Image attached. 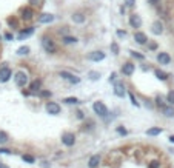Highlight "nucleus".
Listing matches in <instances>:
<instances>
[{
    "mask_svg": "<svg viewBox=\"0 0 174 168\" xmlns=\"http://www.w3.org/2000/svg\"><path fill=\"white\" fill-rule=\"evenodd\" d=\"M42 45H43V49L46 51V53H49V54H54L56 49H57L54 40H51V39H48V37H43V39H42Z\"/></svg>",
    "mask_w": 174,
    "mask_h": 168,
    "instance_id": "f257e3e1",
    "label": "nucleus"
},
{
    "mask_svg": "<svg viewBox=\"0 0 174 168\" xmlns=\"http://www.w3.org/2000/svg\"><path fill=\"white\" fill-rule=\"evenodd\" d=\"M92 110L96 111V114H99L100 117H106V114H108V108L105 107L103 102H94V105H92Z\"/></svg>",
    "mask_w": 174,
    "mask_h": 168,
    "instance_id": "f03ea898",
    "label": "nucleus"
},
{
    "mask_svg": "<svg viewBox=\"0 0 174 168\" xmlns=\"http://www.w3.org/2000/svg\"><path fill=\"white\" fill-rule=\"evenodd\" d=\"M14 80H16L17 86L23 88L26 83H28V74H26V73H23V71H19V73H16V77H14Z\"/></svg>",
    "mask_w": 174,
    "mask_h": 168,
    "instance_id": "7ed1b4c3",
    "label": "nucleus"
},
{
    "mask_svg": "<svg viewBox=\"0 0 174 168\" xmlns=\"http://www.w3.org/2000/svg\"><path fill=\"white\" fill-rule=\"evenodd\" d=\"M62 142H63V145H66V147H73L74 142H76V136L73 133H65L62 136Z\"/></svg>",
    "mask_w": 174,
    "mask_h": 168,
    "instance_id": "20e7f679",
    "label": "nucleus"
},
{
    "mask_svg": "<svg viewBox=\"0 0 174 168\" xmlns=\"http://www.w3.org/2000/svg\"><path fill=\"white\" fill-rule=\"evenodd\" d=\"M46 111L49 114H52V116H56V114L60 113V105H59V103H56V102H48L46 103Z\"/></svg>",
    "mask_w": 174,
    "mask_h": 168,
    "instance_id": "39448f33",
    "label": "nucleus"
},
{
    "mask_svg": "<svg viewBox=\"0 0 174 168\" xmlns=\"http://www.w3.org/2000/svg\"><path fill=\"white\" fill-rule=\"evenodd\" d=\"M11 76H12V73L8 67L0 68V82H8L11 79Z\"/></svg>",
    "mask_w": 174,
    "mask_h": 168,
    "instance_id": "423d86ee",
    "label": "nucleus"
},
{
    "mask_svg": "<svg viewBox=\"0 0 174 168\" xmlns=\"http://www.w3.org/2000/svg\"><path fill=\"white\" fill-rule=\"evenodd\" d=\"M151 33H153V34H156V36L162 34V33H163V23L160 22V20L154 22V23H153V26H151Z\"/></svg>",
    "mask_w": 174,
    "mask_h": 168,
    "instance_id": "0eeeda50",
    "label": "nucleus"
},
{
    "mask_svg": "<svg viewBox=\"0 0 174 168\" xmlns=\"http://www.w3.org/2000/svg\"><path fill=\"white\" fill-rule=\"evenodd\" d=\"M88 59L92 60V62H100V60L105 59V53H102V51H92V53L88 56Z\"/></svg>",
    "mask_w": 174,
    "mask_h": 168,
    "instance_id": "6e6552de",
    "label": "nucleus"
},
{
    "mask_svg": "<svg viewBox=\"0 0 174 168\" xmlns=\"http://www.w3.org/2000/svg\"><path fill=\"white\" fill-rule=\"evenodd\" d=\"M114 94H116L117 97H123V96H125V85H123L122 82H117V83L114 85Z\"/></svg>",
    "mask_w": 174,
    "mask_h": 168,
    "instance_id": "1a4fd4ad",
    "label": "nucleus"
},
{
    "mask_svg": "<svg viewBox=\"0 0 174 168\" xmlns=\"http://www.w3.org/2000/svg\"><path fill=\"white\" fill-rule=\"evenodd\" d=\"M129 23H131L132 28H140V26H142V19H140V16L132 14V16L129 17Z\"/></svg>",
    "mask_w": 174,
    "mask_h": 168,
    "instance_id": "9d476101",
    "label": "nucleus"
},
{
    "mask_svg": "<svg viewBox=\"0 0 174 168\" xmlns=\"http://www.w3.org/2000/svg\"><path fill=\"white\" fill-rule=\"evenodd\" d=\"M60 77H63V79H66V80L71 82V83H79V82H80L79 77H76V76H73V74H70V73H66V71H62V73H60Z\"/></svg>",
    "mask_w": 174,
    "mask_h": 168,
    "instance_id": "9b49d317",
    "label": "nucleus"
},
{
    "mask_svg": "<svg viewBox=\"0 0 174 168\" xmlns=\"http://www.w3.org/2000/svg\"><path fill=\"white\" fill-rule=\"evenodd\" d=\"M157 60L162 63V65H168V63L171 62V57H169L166 53H159V54H157Z\"/></svg>",
    "mask_w": 174,
    "mask_h": 168,
    "instance_id": "f8f14e48",
    "label": "nucleus"
},
{
    "mask_svg": "<svg viewBox=\"0 0 174 168\" xmlns=\"http://www.w3.org/2000/svg\"><path fill=\"white\" fill-rule=\"evenodd\" d=\"M99 163H100V156H99V154H94V156H91V159L88 162V166L89 168H97Z\"/></svg>",
    "mask_w": 174,
    "mask_h": 168,
    "instance_id": "ddd939ff",
    "label": "nucleus"
},
{
    "mask_svg": "<svg viewBox=\"0 0 174 168\" xmlns=\"http://www.w3.org/2000/svg\"><path fill=\"white\" fill-rule=\"evenodd\" d=\"M122 73L125 76H131L132 73H134V65H132V63H125V65L122 67Z\"/></svg>",
    "mask_w": 174,
    "mask_h": 168,
    "instance_id": "4468645a",
    "label": "nucleus"
},
{
    "mask_svg": "<svg viewBox=\"0 0 174 168\" xmlns=\"http://www.w3.org/2000/svg\"><path fill=\"white\" fill-rule=\"evenodd\" d=\"M52 20H54V16H52V14H42L39 17L40 23H51Z\"/></svg>",
    "mask_w": 174,
    "mask_h": 168,
    "instance_id": "2eb2a0df",
    "label": "nucleus"
},
{
    "mask_svg": "<svg viewBox=\"0 0 174 168\" xmlns=\"http://www.w3.org/2000/svg\"><path fill=\"white\" fill-rule=\"evenodd\" d=\"M134 40H136L139 45H143V43L146 42V36H145L143 33H136V34H134Z\"/></svg>",
    "mask_w": 174,
    "mask_h": 168,
    "instance_id": "dca6fc26",
    "label": "nucleus"
},
{
    "mask_svg": "<svg viewBox=\"0 0 174 168\" xmlns=\"http://www.w3.org/2000/svg\"><path fill=\"white\" fill-rule=\"evenodd\" d=\"M33 33H34V28H28V30L20 31V34H19V40H23V39H26L28 36H31Z\"/></svg>",
    "mask_w": 174,
    "mask_h": 168,
    "instance_id": "f3484780",
    "label": "nucleus"
},
{
    "mask_svg": "<svg viewBox=\"0 0 174 168\" xmlns=\"http://www.w3.org/2000/svg\"><path fill=\"white\" fill-rule=\"evenodd\" d=\"M162 113L166 116V117H174V108H172V107L165 105V107L162 108Z\"/></svg>",
    "mask_w": 174,
    "mask_h": 168,
    "instance_id": "a211bd4d",
    "label": "nucleus"
},
{
    "mask_svg": "<svg viewBox=\"0 0 174 168\" xmlns=\"http://www.w3.org/2000/svg\"><path fill=\"white\" fill-rule=\"evenodd\" d=\"M73 20H74L76 23H83V22H85V16L80 14V12H77V14H73Z\"/></svg>",
    "mask_w": 174,
    "mask_h": 168,
    "instance_id": "6ab92c4d",
    "label": "nucleus"
},
{
    "mask_svg": "<svg viewBox=\"0 0 174 168\" xmlns=\"http://www.w3.org/2000/svg\"><path fill=\"white\" fill-rule=\"evenodd\" d=\"M156 77H157V79H160V80H166L168 79V74L166 73H163V71H160V70H156Z\"/></svg>",
    "mask_w": 174,
    "mask_h": 168,
    "instance_id": "aec40b11",
    "label": "nucleus"
},
{
    "mask_svg": "<svg viewBox=\"0 0 174 168\" xmlns=\"http://www.w3.org/2000/svg\"><path fill=\"white\" fill-rule=\"evenodd\" d=\"M160 133H162V128H150V130L146 131L148 136H159Z\"/></svg>",
    "mask_w": 174,
    "mask_h": 168,
    "instance_id": "412c9836",
    "label": "nucleus"
},
{
    "mask_svg": "<svg viewBox=\"0 0 174 168\" xmlns=\"http://www.w3.org/2000/svg\"><path fill=\"white\" fill-rule=\"evenodd\" d=\"M22 17L25 19V20H30L31 17H33V9H30V8H26V9H23V12H22Z\"/></svg>",
    "mask_w": 174,
    "mask_h": 168,
    "instance_id": "4be33fe9",
    "label": "nucleus"
},
{
    "mask_svg": "<svg viewBox=\"0 0 174 168\" xmlns=\"http://www.w3.org/2000/svg\"><path fill=\"white\" fill-rule=\"evenodd\" d=\"M62 40H63V43L70 45V43H76V42H77V39H76V37H70V36H65Z\"/></svg>",
    "mask_w": 174,
    "mask_h": 168,
    "instance_id": "5701e85b",
    "label": "nucleus"
},
{
    "mask_svg": "<svg viewBox=\"0 0 174 168\" xmlns=\"http://www.w3.org/2000/svg\"><path fill=\"white\" fill-rule=\"evenodd\" d=\"M28 53H30V48H28V46H22V48L17 49V54H19V56H26Z\"/></svg>",
    "mask_w": 174,
    "mask_h": 168,
    "instance_id": "b1692460",
    "label": "nucleus"
},
{
    "mask_svg": "<svg viewBox=\"0 0 174 168\" xmlns=\"http://www.w3.org/2000/svg\"><path fill=\"white\" fill-rule=\"evenodd\" d=\"M40 86H42V82H40V80H34L31 83V89H33V91H39Z\"/></svg>",
    "mask_w": 174,
    "mask_h": 168,
    "instance_id": "393cba45",
    "label": "nucleus"
},
{
    "mask_svg": "<svg viewBox=\"0 0 174 168\" xmlns=\"http://www.w3.org/2000/svg\"><path fill=\"white\" fill-rule=\"evenodd\" d=\"M89 79L91 80H97V79H100V73H97V71H89Z\"/></svg>",
    "mask_w": 174,
    "mask_h": 168,
    "instance_id": "a878e982",
    "label": "nucleus"
},
{
    "mask_svg": "<svg viewBox=\"0 0 174 168\" xmlns=\"http://www.w3.org/2000/svg\"><path fill=\"white\" fill-rule=\"evenodd\" d=\"M6 142H8V134L5 131H0V145L6 144Z\"/></svg>",
    "mask_w": 174,
    "mask_h": 168,
    "instance_id": "bb28decb",
    "label": "nucleus"
},
{
    "mask_svg": "<svg viewBox=\"0 0 174 168\" xmlns=\"http://www.w3.org/2000/svg\"><path fill=\"white\" fill-rule=\"evenodd\" d=\"M63 102L68 103V105H73V103H79V99H76V97H66Z\"/></svg>",
    "mask_w": 174,
    "mask_h": 168,
    "instance_id": "cd10ccee",
    "label": "nucleus"
},
{
    "mask_svg": "<svg viewBox=\"0 0 174 168\" xmlns=\"http://www.w3.org/2000/svg\"><path fill=\"white\" fill-rule=\"evenodd\" d=\"M166 100L169 102V105H171V107L174 105V91H169V93H168V96H166Z\"/></svg>",
    "mask_w": 174,
    "mask_h": 168,
    "instance_id": "c85d7f7f",
    "label": "nucleus"
},
{
    "mask_svg": "<svg viewBox=\"0 0 174 168\" xmlns=\"http://www.w3.org/2000/svg\"><path fill=\"white\" fill-rule=\"evenodd\" d=\"M22 159H23L25 162H28V163H33V162H34V157H33V156H30V154H25V156H23Z\"/></svg>",
    "mask_w": 174,
    "mask_h": 168,
    "instance_id": "c756f323",
    "label": "nucleus"
},
{
    "mask_svg": "<svg viewBox=\"0 0 174 168\" xmlns=\"http://www.w3.org/2000/svg\"><path fill=\"white\" fill-rule=\"evenodd\" d=\"M134 3H136V0H125V6L126 8H132Z\"/></svg>",
    "mask_w": 174,
    "mask_h": 168,
    "instance_id": "7c9ffc66",
    "label": "nucleus"
},
{
    "mask_svg": "<svg viewBox=\"0 0 174 168\" xmlns=\"http://www.w3.org/2000/svg\"><path fill=\"white\" fill-rule=\"evenodd\" d=\"M156 102H157V105H159V107H162V108L165 107V103H163V99H162V97H160V96H159V97L156 99Z\"/></svg>",
    "mask_w": 174,
    "mask_h": 168,
    "instance_id": "2f4dec72",
    "label": "nucleus"
},
{
    "mask_svg": "<svg viewBox=\"0 0 174 168\" xmlns=\"http://www.w3.org/2000/svg\"><path fill=\"white\" fill-rule=\"evenodd\" d=\"M129 99H131V103H132V105H134V107H139V102L136 100V97L132 96V94H129Z\"/></svg>",
    "mask_w": 174,
    "mask_h": 168,
    "instance_id": "473e14b6",
    "label": "nucleus"
},
{
    "mask_svg": "<svg viewBox=\"0 0 174 168\" xmlns=\"http://www.w3.org/2000/svg\"><path fill=\"white\" fill-rule=\"evenodd\" d=\"M111 49H113L114 54H119V46H117V43H111Z\"/></svg>",
    "mask_w": 174,
    "mask_h": 168,
    "instance_id": "72a5a7b5",
    "label": "nucleus"
},
{
    "mask_svg": "<svg viewBox=\"0 0 174 168\" xmlns=\"http://www.w3.org/2000/svg\"><path fill=\"white\" fill-rule=\"evenodd\" d=\"M159 165H160V163H159L157 160H153V162L150 163V168H159Z\"/></svg>",
    "mask_w": 174,
    "mask_h": 168,
    "instance_id": "f704fd0d",
    "label": "nucleus"
},
{
    "mask_svg": "<svg viewBox=\"0 0 174 168\" xmlns=\"http://www.w3.org/2000/svg\"><path fill=\"white\" fill-rule=\"evenodd\" d=\"M131 56H132V57H137V59H143V56H140V54L134 53V51H131Z\"/></svg>",
    "mask_w": 174,
    "mask_h": 168,
    "instance_id": "c9c22d12",
    "label": "nucleus"
},
{
    "mask_svg": "<svg viewBox=\"0 0 174 168\" xmlns=\"http://www.w3.org/2000/svg\"><path fill=\"white\" fill-rule=\"evenodd\" d=\"M0 153H2V154H9V153H11V150H6V148H0Z\"/></svg>",
    "mask_w": 174,
    "mask_h": 168,
    "instance_id": "e433bc0d",
    "label": "nucleus"
},
{
    "mask_svg": "<svg viewBox=\"0 0 174 168\" xmlns=\"http://www.w3.org/2000/svg\"><path fill=\"white\" fill-rule=\"evenodd\" d=\"M40 96H42V97H48V96H51V93L49 91H42V93H40Z\"/></svg>",
    "mask_w": 174,
    "mask_h": 168,
    "instance_id": "4c0bfd02",
    "label": "nucleus"
},
{
    "mask_svg": "<svg viewBox=\"0 0 174 168\" xmlns=\"http://www.w3.org/2000/svg\"><path fill=\"white\" fill-rule=\"evenodd\" d=\"M116 77H117V74H116V73H113V74H111V77H110V82H116Z\"/></svg>",
    "mask_w": 174,
    "mask_h": 168,
    "instance_id": "58836bf2",
    "label": "nucleus"
},
{
    "mask_svg": "<svg viewBox=\"0 0 174 168\" xmlns=\"http://www.w3.org/2000/svg\"><path fill=\"white\" fill-rule=\"evenodd\" d=\"M117 36H119V37H125L126 33H125V31H117Z\"/></svg>",
    "mask_w": 174,
    "mask_h": 168,
    "instance_id": "ea45409f",
    "label": "nucleus"
},
{
    "mask_svg": "<svg viewBox=\"0 0 174 168\" xmlns=\"http://www.w3.org/2000/svg\"><path fill=\"white\" fill-rule=\"evenodd\" d=\"M117 131H119L120 134H126V130H123V128H117Z\"/></svg>",
    "mask_w": 174,
    "mask_h": 168,
    "instance_id": "a19ab883",
    "label": "nucleus"
},
{
    "mask_svg": "<svg viewBox=\"0 0 174 168\" xmlns=\"http://www.w3.org/2000/svg\"><path fill=\"white\" fill-rule=\"evenodd\" d=\"M159 2V0H148V3H151V5H156Z\"/></svg>",
    "mask_w": 174,
    "mask_h": 168,
    "instance_id": "79ce46f5",
    "label": "nucleus"
},
{
    "mask_svg": "<svg viewBox=\"0 0 174 168\" xmlns=\"http://www.w3.org/2000/svg\"><path fill=\"white\" fill-rule=\"evenodd\" d=\"M5 39H8V40H11V39H12V36H11V34H5Z\"/></svg>",
    "mask_w": 174,
    "mask_h": 168,
    "instance_id": "37998d69",
    "label": "nucleus"
},
{
    "mask_svg": "<svg viewBox=\"0 0 174 168\" xmlns=\"http://www.w3.org/2000/svg\"><path fill=\"white\" fill-rule=\"evenodd\" d=\"M169 142H172V144H174V136H169Z\"/></svg>",
    "mask_w": 174,
    "mask_h": 168,
    "instance_id": "c03bdc74",
    "label": "nucleus"
},
{
    "mask_svg": "<svg viewBox=\"0 0 174 168\" xmlns=\"http://www.w3.org/2000/svg\"><path fill=\"white\" fill-rule=\"evenodd\" d=\"M0 168H8L6 165H3V163H0Z\"/></svg>",
    "mask_w": 174,
    "mask_h": 168,
    "instance_id": "a18cd8bd",
    "label": "nucleus"
}]
</instances>
